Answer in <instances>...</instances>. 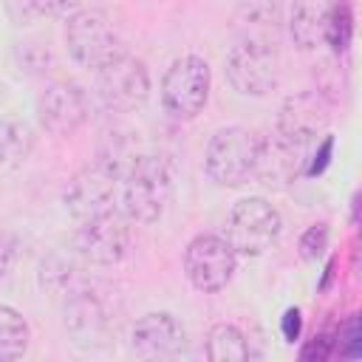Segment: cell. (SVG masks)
<instances>
[{
	"mask_svg": "<svg viewBox=\"0 0 362 362\" xmlns=\"http://www.w3.org/2000/svg\"><path fill=\"white\" fill-rule=\"evenodd\" d=\"M119 212L133 223H153L164 215L173 181L170 170L156 156H130L119 175Z\"/></svg>",
	"mask_w": 362,
	"mask_h": 362,
	"instance_id": "cell-1",
	"label": "cell"
},
{
	"mask_svg": "<svg viewBox=\"0 0 362 362\" xmlns=\"http://www.w3.org/2000/svg\"><path fill=\"white\" fill-rule=\"evenodd\" d=\"M280 212L266 198H243L229 209L223 240L235 255L257 257L269 252L280 235Z\"/></svg>",
	"mask_w": 362,
	"mask_h": 362,
	"instance_id": "cell-2",
	"label": "cell"
},
{
	"mask_svg": "<svg viewBox=\"0 0 362 362\" xmlns=\"http://www.w3.org/2000/svg\"><path fill=\"white\" fill-rule=\"evenodd\" d=\"M65 45L71 57L85 68H102L122 51V37L110 17L99 8L74 11L65 23Z\"/></svg>",
	"mask_w": 362,
	"mask_h": 362,
	"instance_id": "cell-3",
	"label": "cell"
},
{
	"mask_svg": "<svg viewBox=\"0 0 362 362\" xmlns=\"http://www.w3.org/2000/svg\"><path fill=\"white\" fill-rule=\"evenodd\" d=\"M226 79L243 96H266L277 88L280 57L269 40H240L226 57Z\"/></svg>",
	"mask_w": 362,
	"mask_h": 362,
	"instance_id": "cell-4",
	"label": "cell"
},
{
	"mask_svg": "<svg viewBox=\"0 0 362 362\" xmlns=\"http://www.w3.org/2000/svg\"><path fill=\"white\" fill-rule=\"evenodd\" d=\"M260 139L246 127H221L206 144V175L218 187H240L255 173Z\"/></svg>",
	"mask_w": 362,
	"mask_h": 362,
	"instance_id": "cell-5",
	"label": "cell"
},
{
	"mask_svg": "<svg viewBox=\"0 0 362 362\" xmlns=\"http://www.w3.org/2000/svg\"><path fill=\"white\" fill-rule=\"evenodd\" d=\"M209 96V65L201 57L175 59L161 79V102L175 119H195Z\"/></svg>",
	"mask_w": 362,
	"mask_h": 362,
	"instance_id": "cell-6",
	"label": "cell"
},
{
	"mask_svg": "<svg viewBox=\"0 0 362 362\" xmlns=\"http://www.w3.org/2000/svg\"><path fill=\"white\" fill-rule=\"evenodd\" d=\"M96 93L107 110H116V113L136 110L139 105H144L150 93V74L144 62L127 54H119L116 59L96 68Z\"/></svg>",
	"mask_w": 362,
	"mask_h": 362,
	"instance_id": "cell-7",
	"label": "cell"
},
{
	"mask_svg": "<svg viewBox=\"0 0 362 362\" xmlns=\"http://www.w3.org/2000/svg\"><path fill=\"white\" fill-rule=\"evenodd\" d=\"M124 164L122 158L113 156H102L96 164L85 167L82 173L74 175V181L65 189V206L82 221L88 215H96L102 209L113 206L116 189H119V175H122Z\"/></svg>",
	"mask_w": 362,
	"mask_h": 362,
	"instance_id": "cell-8",
	"label": "cell"
},
{
	"mask_svg": "<svg viewBox=\"0 0 362 362\" xmlns=\"http://www.w3.org/2000/svg\"><path fill=\"white\" fill-rule=\"evenodd\" d=\"M130 221L119 209H102L96 215L82 218V226L76 232V249L85 260L96 266H113L119 263L130 249Z\"/></svg>",
	"mask_w": 362,
	"mask_h": 362,
	"instance_id": "cell-9",
	"label": "cell"
},
{
	"mask_svg": "<svg viewBox=\"0 0 362 362\" xmlns=\"http://www.w3.org/2000/svg\"><path fill=\"white\" fill-rule=\"evenodd\" d=\"M235 263H238V255L218 235H198L184 249V272H187V280L198 291H204V294L221 291L232 280Z\"/></svg>",
	"mask_w": 362,
	"mask_h": 362,
	"instance_id": "cell-10",
	"label": "cell"
},
{
	"mask_svg": "<svg viewBox=\"0 0 362 362\" xmlns=\"http://www.w3.org/2000/svg\"><path fill=\"white\" fill-rule=\"evenodd\" d=\"M40 124L54 136H71L88 119V99L74 82H54L37 99Z\"/></svg>",
	"mask_w": 362,
	"mask_h": 362,
	"instance_id": "cell-11",
	"label": "cell"
},
{
	"mask_svg": "<svg viewBox=\"0 0 362 362\" xmlns=\"http://www.w3.org/2000/svg\"><path fill=\"white\" fill-rule=\"evenodd\" d=\"M181 348H184V328L167 311L141 317L130 331V351L139 359H170L181 354Z\"/></svg>",
	"mask_w": 362,
	"mask_h": 362,
	"instance_id": "cell-12",
	"label": "cell"
},
{
	"mask_svg": "<svg viewBox=\"0 0 362 362\" xmlns=\"http://www.w3.org/2000/svg\"><path fill=\"white\" fill-rule=\"evenodd\" d=\"M328 127V107L317 93H297L288 96L286 105L280 107L277 130L283 139L308 147L314 139H320Z\"/></svg>",
	"mask_w": 362,
	"mask_h": 362,
	"instance_id": "cell-13",
	"label": "cell"
},
{
	"mask_svg": "<svg viewBox=\"0 0 362 362\" xmlns=\"http://www.w3.org/2000/svg\"><path fill=\"white\" fill-rule=\"evenodd\" d=\"M303 156L305 147L283 139L280 133H274L272 139H260L252 178H257L266 187H286L303 173Z\"/></svg>",
	"mask_w": 362,
	"mask_h": 362,
	"instance_id": "cell-14",
	"label": "cell"
},
{
	"mask_svg": "<svg viewBox=\"0 0 362 362\" xmlns=\"http://www.w3.org/2000/svg\"><path fill=\"white\" fill-rule=\"evenodd\" d=\"M334 0H291L288 14V34L297 48L314 51L325 42V23L331 14Z\"/></svg>",
	"mask_w": 362,
	"mask_h": 362,
	"instance_id": "cell-15",
	"label": "cell"
},
{
	"mask_svg": "<svg viewBox=\"0 0 362 362\" xmlns=\"http://www.w3.org/2000/svg\"><path fill=\"white\" fill-rule=\"evenodd\" d=\"M249 342L240 334V328L229 325V322H218L212 325L209 337H206V359L212 362H243L249 359Z\"/></svg>",
	"mask_w": 362,
	"mask_h": 362,
	"instance_id": "cell-16",
	"label": "cell"
},
{
	"mask_svg": "<svg viewBox=\"0 0 362 362\" xmlns=\"http://www.w3.org/2000/svg\"><path fill=\"white\" fill-rule=\"evenodd\" d=\"M34 147V133L28 124L17 119L0 116V164L3 167H17L28 158Z\"/></svg>",
	"mask_w": 362,
	"mask_h": 362,
	"instance_id": "cell-17",
	"label": "cell"
},
{
	"mask_svg": "<svg viewBox=\"0 0 362 362\" xmlns=\"http://www.w3.org/2000/svg\"><path fill=\"white\" fill-rule=\"evenodd\" d=\"M28 351V322L11 308L0 303V362L20 359Z\"/></svg>",
	"mask_w": 362,
	"mask_h": 362,
	"instance_id": "cell-18",
	"label": "cell"
},
{
	"mask_svg": "<svg viewBox=\"0 0 362 362\" xmlns=\"http://www.w3.org/2000/svg\"><path fill=\"white\" fill-rule=\"evenodd\" d=\"M351 37H354V14L348 3H334L328 23H325V42L339 54L351 45Z\"/></svg>",
	"mask_w": 362,
	"mask_h": 362,
	"instance_id": "cell-19",
	"label": "cell"
},
{
	"mask_svg": "<svg viewBox=\"0 0 362 362\" xmlns=\"http://www.w3.org/2000/svg\"><path fill=\"white\" fill-rule=\"evenodd\" d=\"M325 246H328V226H325V223L308 226V229L303 232V238H300V255H303L305 260H317V257L325 252Z\"/></svg>",
	"mask_w": 362,
	"mask_h": 362,
	"instance_id": "cell-20",
	"label": "cell"
},
{
	"mask_svg": "<svg viewBox=\"0 0 362 362\" xmlns=\"http://www.w3.org/2000/svg\"><path fill=\"white\" fill-rule=\"evenodd\" d=\"M76 6H79V0H31L34 14H45V17H65Z\"/></svg>",
	"mask_w": 362,
	"mask_h": 362,
	"instance_id": "cell-21",
	"label": "cell"
},
{
	"mask_svg": "<svg viewBox=\"0 0 362 362\" xmlns=\"http://www.w3.org/2000/svg\"><path fill=\"white\" fill-rule=\"evenodd\" d=\"M14 257H17V238L8 235L6 229H0V277L11 269Z\"/></svg>",
	"mask_w": 362,
	"mask_h": 362,
	"instance_id": "cell-22",
	"label": "cell"
},
{
	"mask_svg": "<svg viewBox=\"0 0 362 362\" xmlns=\"http://www.w3.org/2000/svg\"><path fill=\"white\" fill-rule=\"evenodd\" d=\"M280 328H283L286 342H294V339L300 337V328H303V317H300V311H297V308H288V311L283 314Z\"/></svg>",
	"mask_w": 362,
	"mask_h": 362,
	"instance_id": "cell-23",
	"label": "cell"
},
{
	"mask_svg": "<svg viewBox=\"0 0 362 362\" xmlns=\"http://www.w3.org/2000/svg\"><path fill=\"white\" fill-rule=\"evenodd\" d=\"M331 144H334V141H331V136H325V139H322V144H320V150L314 153L311 164L305 167V173H308V175H317V173H322V170H325L328 156H331Z\"/></svg>",
	"mask_w": 362,
	"mask_h": 362,
	"instance_id": "cell-24",
	"label": "cell"
},
{
	"mask_svg": "<svg viewBox=\"0 0 362 362\" xmlns=\"http://www.w3.org/2000/svg\"><path fill=\"white\" fill-rule=\"evenodd\" d=\"M331 342H334V339H328V337H314L311 345L303 351V359H314V356H317V359H325L328 351H331Z\"/></svg>",
	"mask_w": 362,
	"mask_h": 362,
	"instance_id": "cell-25",
	"label": "cell"
}]
</instances>
